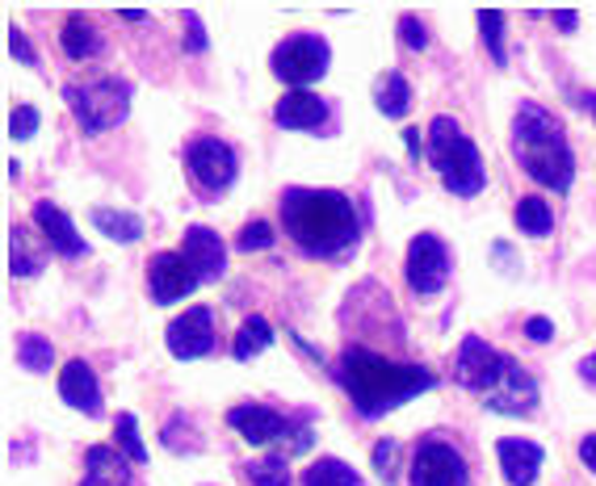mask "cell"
Returning a JSON list of instances; mask_svg holds the SVG:
<instances>
[{
  "mask_svg": "<svg viewBox=\"0 0 596 486\" xmlns=\"http://www.w3.org/2000/svg\"><path fill=\"white\" fill-rule=\"evenodd\" d=\"M9 269H13V278H34V273L43 269V260L30 252L22 227H13V231H9Z\"/></svg>",
  "mask_w": 596,
  "mask_h": 486,
  "instance_id": "obj_29",
  "label": "cell"
},
{
  "mask_svg": "<svg viewBox=\"0 0 596 486\" xmlns=\"http://www.w3.org/2000/svg\"><path fill=\"white\" fill-rule=\"evenodd\" d=\"M513 151L521 168L538 181V185L554 189V193H567L575 181V156L567 139H563V126L559 117L542 110L538 101H521V110L513 117Z\"/></svg>",
  "mask_w": 596,
  "mask_h": 486,
  "instance_id": "obj_3",
  "label": "cell"
},
{
  "mask_svg": "<svg viewBox=\"0 0 596 486\" xmlns=\"http://www.w3.org/2000/svg\"><path fill=\"white\" fill-rule=\"evenodd\" d=\"M404 139H407V151L420 156V131H404Z\"/></svg>",
  "mask_w": 596,
  "mask_h": 486,
  "instance_id": "obj_41",
  "label": "cell"
},
{
  "mask_svg": "<svg viewBox=\"0 0 596 486\" xmlns=\"http://www.w3.org/2000/svg\"><path fill=\"white\" fill-rule=\"evenodd\" d=\"M50 361H55V348H50V340L34 336V331H25L22 340H18V365H22V370L47 373Z\"/></svg>",
  "mask_w": 596,
  "mask_h": 486,
  "instance_id": "obj_27",
  "label": "cell"
},
{
  "mask_svg": "<svg viewBox=\"0 0 596 486\" xmlns=\"http://www.w3.org/2000/svg\"><path fill=\"white\" fill-rule=\"evenodd\" d=\"M450 248L437 239V235H416L412 244H407V260H404V278L412 285V294H420V298H432V294H441L446 290V281H450Z\"/></svg>",
  "mask_w": 596,
  "mask_h": 486,
  "instance_id": "obj_10",
  "label": "cell"
},
{
  "mask_svg": "<svg viewBox=\"0 0 596 486\" xmlns=\"http://www.w3.org/2000/svg\"><path fill=\"white\" fill-rule=\"evenodd\" d=\"M244 478L252 486H290L286 457H261V462L244 465Z\"/></svg>",
  "mask_w": 596,
  "mask_h": 486,
  "instance_id": "obj_28",
  "label": "cell"
},
{
  "mask_svg": "<svg viewBox=\"0 0 596 486\" xmlns=\"http://www.w3.org/2000/svg\"><path fill=\"white\" fill-rule=\"evenodd\" d=\"M400 34H404V47L412 50L429 47V30H425V22H420L416 13H404V18H400Z\"/></svg>",
  "mask_w": 596,
  "mask_h": 486,
  "instance_id": "obj_34",
  "label": "cell"
},
{
  "mask_svg": "<svg viewBox=\"0 0 596 486\" xmlns=\"http://www.w3.org/2000/svg\"><path fill=\"white\" fill-rule=\"evenodd\" d=\"M59 43H64V55L76 59V64H85V59H97V55H101V34H97V25L89 22V18H80V13H72V18L64 22Z\"/></svg>",
  "mask_w": 596,
  "mask_h": 486,
  "instance_id": "obj_20",
  "label": "cell"
},
{
  "mask_svg": "<svg viewBox=\"0 0 596 486\" xmlns=\"http://www.w3.org/2000/svg\"><path fill=\"white\" fill-rule=\"evenodd\" d=\"M227 423H232L248 444H273V440H282V444H286V437H294L299 440V449H311L307 428H294L290 416L273 411V407H265V403H239V407L227 411Z\"/></svg>",
  "mask_w": 596,
  "mask_h": 486,
  "instance_id": "obj_11",
  "label": "cell"
},
{
  "mask_svg": "<svg viewBox=\"0 0 596 486\" xmlns=\"http://www.w3.org/2000/svg\"><path fill=\"white\" fill-rule=\"evenodd\" d=\"M580 462H584L596 474V432H588V437L580 440Z\"/></svg>",
  "mask_w": 596,
  "mask_h": 486,
  "instance_id": "obj_38",
  "label": "cell"
},
{
  "mask_svg": "<svg viewBox=\"0 0 596 486\" xmlns=\"http://www.w3.org/2000/svg\"><path fill=\"white\" fill-rule=\"evenodd\" d=\"M370 462H374V470L391 483V478H395V465H400V440L382 437L379 444H374V453H370Z\"/></svg>",
  "mask_w": 596,
  "mask_h": 486,
  "instance_id": "obj_32",
  "label": "cell"
},
{
  "mask_svg": "<svg viewBox=\"0 0 596 486\" xmlns=\"http://www.w3.org/2000/svg\"><path fill=\"white\" fill-rule=\"evenodd\" d=\"M282 223H286V235L294 239L299 252L324 256V260H336L349 248H358L361 235L358 210L336 189H286L282 193Z\"/></svg>",
  "mask_w": 596,
  "mask_h": 486,
  "instance_id": "obj_1",
  "label": "cell"
},
{
  "mask_svg": "<svg viewBox=\"0 0 596 486\" xmlns=\"http://www.w3.org/2000/svg\"><path fill=\"white\" fill-rule=\"evenodd\" d=\"M550 22L559 25V30H567V34H572L575 25H580V13H550Z\"/></svg>",
  "mask_w": 596,
  "mask_h": 486,
  "instance_id": "obj_39",
  "label": "cell"
},
{
  "mask_svg": "<svg viewBox=\"0 0 596 486\" xmlns=\"http://www.w3.org/2000/svg\"><path fill=\"white\" fill-rule=\"evenodd\" d=\"M34 227L43 231L50 252L64 256V260H80V256L89 252V248H85V235L76 231L72 218L59 206H50V202H38V206H34Z\"/></svg>",
  "mask_w": 596,
  "mask_h": 486,
  "instance_id": "obj_15",
  "label": "cell"
},
{
  "mask_svg": "<svg viewBox=\"0 0 596 486\" xmlns=\"http://www.w3.org/2000/svg\"><path fill=\"white\" fill-rule=\"evenodd\" d=\"M181 256L190 260L193 273L202 281L223 278V269H227V248H223L218 231H211V227H190L185 239H181Z\"/></svg>",
  "mask_w": 596,
  "mask_h": 486,
  "instance_id": "obj_16",
  "label": "cell"
},
{
  "mask_svg": "<svg viewBox=\"0 0 596 486\" xmlns=\"http://www.w3.org/2000/svg\"><path fill=\"white\" fill-rule=\"evenodd\" d=\"M303 486H366L361 474L340 457H319L311 462V470L303 474Z\"/></svg>",
  "mask_w": 596,
  "mask_h": 486,
  "instance_id": "obj_22",
  "label": "cell"
},
{
  "mask_svg": "<svg viewBox=\"0 0 596 486\" xmlns=\"http://www.w3.org/2000/svg\"><path fill=\"white\" fill-rule=\"evenodd\" d=\"M181 22H185V47L190 50H206V30H202V18L198 13H181Z\"/></svg>",
  "mask_w": 596,
  "mask_h": 486,
  "instance_id": "obj_36",
  "label": "cell"
},
{
  "mask_svg": "<svg viewBox=\"0 0 596 486\" xmlns=\"http://www.w3.org/2000/svg\"><path fill=\"white\" fill-rule=\"evenodd\" d=\"M64 101H68V110H72L85 135H105L131 114V84L119 76H101L89 84H68Z\"/></svg>",
  "mask_w": 596,
  "mask_h": 486,
  "instance_id": "obj_5",
  "label": "cell"
},
{
  "mask_svg": "<svg viewBox=\"0 0 596 486\" xmlns=\"http://www.w3.org/2000/svg\"><path fill=\"white\" fill-rule=\"evenodd\" d=\"M479 30H483V47L492 50V64L504 68L508 50H504V13H479Z\"/></svg>",
  "mask_w": 596,
  "mask_h": 486,
  "instance_id": "obj_30",
  "label": "cell"
},
{
  "mask_svg": "<svg viewBox=\"0 0 596 486\" xmlns=\"http://www.w3.org/2000/svg\"><path fill=\"white\" fill-rule=\"evenodd\" d=\"M525 336H529L533 344H547L550 336H554V324H550V319H542V315H533V319L525 324Z\"/></svg>",
  "mask_w": 596,
  "mask_h": 486,
  "instance_id": "obj_37",
  "label": "cell"
},
{
  "mask_svg": "<svg viewBox=\"0 0 596 486\" xmlns=\"http://www.w3.org/2000/svg\"><path fill=\"white\" fill-rule=\"evenodd\" d=\"M580 101H584V105L593 110V117H596V93H584V97H580Z\"/></svg>",
  "mask_w": 596,
  "mask_h": 486,
  "instance_id": "obj_42",
  "label": "cell"
},
{
  "mask_svg": "<svg viewBox=\"0 0 596 486\" xmlns=\"http://www.w3.org/2000/svg\"><path fill=\"white\" fill-rule=\"evenodd\" d=\"M513 373H517V361H513V357H504L501 348H492L487 340H479V336H462L458 361H453V377H458L462 391L479 394V398L487 403V398L501 394V386Z\"/></svg>",
  "mask_w": 596,
  "mask_h": 486,
  "instance_id": "obj_6",
  "label": "cell"
},
{
  "mask_svg": "<svg viewBox=\"0 0 596 486\" xmlns=\"http://www.w3.org/2000/svg\"><path fill=\"white\" fill-rule=\"evenodd\" d=\"M580 377H584L588 386H596V352H593V357H584V361H580Z\"/></svg>",
  "mask_w": 596,
  "mask_h": 486,
  "instance_id": "obj_40",
  "label": "cell"
},
{
  "mask_svg": "<svg viewBox=\"0 0 596 486\" xmlns=\"http://www.w3.org/2000/svg\"><path fill=\"white\" fill-rule=\"evenodd\" d=\"M185 168H190V181L202 193H223V189H232V181H236L239 160L236 151H232V143L215 139V135H198L185 147Z\"/></svg>",
  "mask_w": 596,
  "mask_h": 486,
  "instance_id": "obj_9",
  "label": "cell"
},
{
  "mask_svg": "<svg viewBox=\"0 0 596 486\" xmlns=\"http://www.w3.org/2000/svg\"><path fill=\"white\" fill-rule=\"evenodd\" d=\"M429 163L432 172L441 177V185L450 189L453 197H475L487 185V168H483V156L471 143V135H462V126L453 117L437 114L429 122Z\"/></svg>",
  "mask_w": 596,
  "mask_h": 486,
  "instance_id": "obj_4",
  "label": "cell"
},
{
  "mask_svg": "<svg viewBox=\"0 0 596 486\" xmlns=\"http://www.w3.org/2000/svg\"><path fill=\"white\" fill-rule=\"evenodd\" d=\"M269 344H273V327H269V319L252 315V319H244V324H239L232 357H236V361H252V357H261Z\"/></svg>",
  "mask_w": 596,
  "mask_h": 486,
  "instance_id": "obj_23",
  "label": "cell"
},
{
  "mask_svg": "<svg viewBox=\"0 0 596 486\" xmlns=\"http://www.w3.org/2000/svg\"><path fill=\"white\" fill-rule=\"evenodd\" d=\"M273 227L269 223H248L244 231H239V239H236V248L239 252H265V248H273Z\"/></svg>",
  "mask_w": 596,
  "mask_h": 486,
  "instance_id": "obj_31",
  "label": "cell"
},
{
  "mask_svg": "<svg viewBox=\"0 0 596 486\" xmlns=\"http://www.w3.org/2000/svg\"><path fill=\"white\" fill-rule=\"evenodd\" d=\"M38 122H43V114H38L34 105H18L13 117H9V135H13V139H34V135H38Z\"/></svg>",
  "mask_w": 596,
  "mask_h": 486,
  "instance_id": "obj_33",
  "label": "cell"
},
{
  "mask_svg": "<svg viewBox=\"0 0 596 486\" xmlns=\"http://www.w3.org/2000/svg\"><path fill=\"white\" fill-rule=\"evenodd\" d=\"M9 50L22 59L25 68H38V55H34V47H30V38H25L18 25H9Z\"/></svg>",
  "mask_w": 596,
  "mask_h": 486,
  "instance_id": "obj_35",
  "label": "cell"
},
{
  "mask_svg": "<svg viewBox=\"0 0 596 486\" xmlns=\"http://www.w3.org/2000/svg\"><path fill=\"white\" fill-rule=\"evenodd\" d=\"M336 377L345 394L353 398L366 419H379L395 407H404L407 398H416L420 391H432L437 377L420 365H407V361H391V357H379L370 348H345L340 365H336Z\"/></svg>",
  "mask_w": 596,
  "mask_h": 486,
  "instance_id": "obj_2",
  "label": "cell"
},
{
  "mask_svg": "<svg viewBox=\"0 0 596 486\" xmlns=\"http://www.w3.org/2000/svg\"><path fill=\"white\" fill-rule=\"evenodd\" d=\"M496 457H501L504 470V483L508 486H533L538 483V470L547 462V449L538 440H525V437H504L496 444Z\"/></svg>",
  "mask_w": 596,
  "mask_h": 486,
  "instance_id": "obj_14",
  "label": "cell"
},
{
  "mask_svg": "<svg viewBox=\"0 0 596 486\" xmlns=\"http://www.w3.org/2000/svg\"><path fill=\"white\" fill-rule=\"evenodd\" d=\"M165 344L177 361H198V357L215 352V310L211 306H190L185 315H177L165 331Z\"/></svg>",
  "mask_w": 596,
  "mask_h": 486,
  "instance_id": "obj_12",
  "label": "cell"
},
{
  "mask_svg": "<svg viewBox=\"0 0 596 486\" xmlns=\"http://www.w3.org/2000/svg\"><path fill=\"white\" fill-rule=\"evenodd\" d=\"M147 285H151V298L168 306V302L190 298L202 278L193 273V264L181 252H156L147 260Z\"/></svg>",
  "mask_w": 596,
  "mask_h": 486,
  "instance_id": "obj_13",
  "label": "cell"
},
{
  "mask_svg": "<svg viewBox=\"0 0 596 486\" xmlns=\"http://www.w3.org/2000/svg\"><path fill=\"white\" fill-rule=\"evenodd\" d=\"M328 59H333V50H328V43L319 34H290V38H282L273 47L269 68H273L278 80H286L294 89H307V84H315L328 71Z\"/></svg>",
  "mask_w": 596,
  "mask_h": 486,
  "instance_id": "obj_8",
  "label": "cell"
},
{
  "mask_svg": "<svg viewBox=\"0 0 596 486\" xmlns=\"http://www.w3.org/2000/svg\"><path fill=\"white\" fill-rule=\"evenodd\" d=\"M407 478H412V486H471V470L450 437L432 432V437L416 440Z\"/></svg>",
  "mask_w": 596,
  "mask_h": 486,
  "instance_id": "obj_7",
  "label": "cell"
},
{
  "mask_svg": "<svg viewBox=\"0 0 596 486\" xmlns=\"http://www.w3.org/2000/svg\"><path fill=\"white\" fill-rule=\"evenodd\" d=\"M93 227L105 239H114V244H135L139 235H144V218L139 214H131V210H110V206H97L93 214Z\"/></svg>",
  "mask_w": 596,
  "mask_h": 486,
  "instance_id": "obj_21",
  "label": "cell"
},
{
  "mask_svg": "<svg viewBox=\"0 0 596 486\" xmlns=\"http://www.w3.org/2000/svg\"><path fill=\"white\" fill-rule=\"evenodd\" d=\"M513 218H517L521 235H550V227H554V210H550V202L538 197V193L521 197L517 210H513Z\"/></svg>",
  "mask_w": 596,
  "mask_h": 486,
  "instance_id": "obj_24",
  "label": "cell"
},
{
  "mask_svg": "<svg viewBox=\"0 0 596 486\" xmlns=\"http://www.w3.org/2000/svg\"><path fill=\"white\" fill-rule=\"evenodd\" d=\"M412 105V84L404 80V71H386V80L379 84V110L386 117H404Z\"/></svg>",
  "mask_w": 596,
  "mask_h": 486,
  "instance_id": "obj_25",
  "label": "cell"
},
{
  "mask_svg": "<svg viewBox=\"0 0 596 486\" xmlns=\"http://www.w3.org/2000/svg\"><path fill=\"white\" fill-rule=\"evenodd\" d=\"M114 440H119V449L126 453V462L131 465L147 462V444H144V437H139V419L131 416V411H122V416L114 419Z\"/></svg>",
  "mask_w": 596,
  "mask_h": 486,
  "instance_id": "obj_26",
  "label": "cell"
},
{
  "mask_svg": "<svg viewBox=\"0 0 596 486\" xmlns=\"http://www.w3.org/2000/svg\"><path fill=\"white\" fill-rule=\"evenodd\" d=\"M80 486H131L126 453L110 449V444H93L85 453V478H80Z\"/></svg>",
  "mask_w": 596,
  "mask_h": 486,
  "instance_id": "obj_19",
  "label": "cell"
},
{
  "mask_svg": "<svg viewBox=\"0 0 596 486\" xmlns=\"http://www.w3.org/2000/svg\"><path fill=\"white\" fill-rule=\"evenodd\" d=\"M273 122H278L282 131H319V126L328 122V105L315 93H307V89H294V93H286L278 101Z\"/></svg>",
  "mask_w": 596,
  "mask_h": 486,
  "instance_id": "obj_18",
  "label": "cell"
},
{
  "mask_svg": "<svg viewBox=\"0 0 596 486\" xmlns=\"http://www.w3.org/2000/svg\"><path fill=\"white\" fill-rule=\"evenodd\" d=\"M59 398H64L68 407H76V411H85V416H101V386H97L93 365L68 361V365L59 370Z\"/></svg>",
  "mask_w": 596,
  "mask_h": 486,
  "instance_id": "obj_17",
  "label": "cell"
}]
</instances>
